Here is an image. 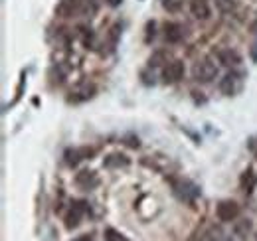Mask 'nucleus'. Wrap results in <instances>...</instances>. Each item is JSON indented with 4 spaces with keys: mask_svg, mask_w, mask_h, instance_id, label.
<instances>
[{
    "mask_svg": "<svg viewBox=\"0 0 257 241\" xmlns=\"http://www.w3.org/2000/svg\"><path fill=\"white\" fill-rule=\"evenodd\" d=\"M93 151L91 149H75V151H67L65 152V162L69 164V166H75V164H79V160H83V158H87V156H91Z\"/></svg>",
    "mask_w": 257,
    "mask_h": 241,
    "instance_id": "obj_6",
    "label": "nucleus"
},
{
    "mask_svg": "<svg viewBox=\"0 0 257 241\" xmlns=\"http://www.w3.org/2000/svg\"><path fill=\"white\" fill-rule=\"evenodd\" d=\"M174 192L178 194V198L180 200H184V202H192V200H196L198 198V188L194 186V184H190V182H176L174 184Z\"/></svg>",
    "mask_w": 257,
    "mask_h": 241,
    "instance_id": "obj_3",
    "label": "nucleus"
},
{
    "mask_svg": "<svg viewBox=\"0 0 257 241\" xmlns=\"http://www.w3.org/2000/svg\"><path fill=\"white\" fill-rule=\"evenodd\" d=\"M255 184H257V176L253 174V170H245L243 176H241V188L245 192H251L255 188Z\"/></svg>",
    "mask_w": 257,
    "mask_h": 241,
    "instance_id": "obj_11",
    "label": "nucleus"
},
{
    "mask_svg": "<svg viewBox=\"0 0 257 241\" xmlns=\"http://www.w3.org/2000/svg\"><path fill=\"white\" fill-rule=\"evenodd\" d=\"M216 213H218V217H220L222 221H231V219L237 217L239 206H237L235 202H231V200H225V202H220V206H218Z\"/></svg>",
    "mask_w": 257,
    "mask_h": 241,
    "instance_id": "obj_4",
    "label": "nucleus"
},
{
    "mask_svg": "<svg viewBox=\"0 0 257 241\" xmlns=\"http://www.w3.org/2000/svg\"><path fill=\"white\" fill-rule=\"evenodd\" d=\"M218 60H220V63L227 65V67H235V65L241 61V58H239V54H237V52H231V50H220V52H218Z\"/></svg>",
    "mask_w": 257,
    "mask_h": 241,
    "instance_id": "obj_8",
    "label": "nucleus"
},
{
    "mask_svg": "<svg viewBox=\"0 0 257 241\" xmlns=\"http://www.w3.org/2000/svg\"><path fill=\"white\" fill-rule=\"evenodd\" d=\"M105 164H107V166H127L128 160H127V156H123V154H113V156H109V158L105 160Z\"/></svg>",
    "mask_w": 257,
    "mask_h": 241,
    "instance_id": "obj_15",
    "label": "nucleus"
},
{
    "mask_svg": "<svg viewBox=\"0 0 257 241\" xmlns=\"http://www.w3.org/2000/svg\"><path fill=\"white\" fill-rule=\"evenodd\" d=\"M164 36H166V40H168V42L176 44V42H180V40H182L184 30H182V26H180V24H176V22H168V24L164 26Z\"/></svg>",
    "mask_w": 257,
    "mask_h": 241,
    "instance_id": "obj_7",
    "label": "nucleus"
},
{
    "mask_svg": "<svg viewBox=\"0 0 257 241\" xmlns=\"http://www.w3.org/2000/svg\"><path fill=\"white\" fill-rule=\"evenodd\" d=\"M192 73L198 81H212L216 77V65L210 60H202L194 65Z\"/></svg>",
    "mask_w": 257,
    "mask_h": 241,
    "instance_id": "obj_1",
    "label": "nucleus"
},
{
    "mask_svg": "<svg viewBox=\"0 0 257 241\" xmlns=\"http://www.w3.org/2000/svg\"><path fill=\"white\" fill-rule=\"evenodd\" d=\"M83 211H85V204H73V208L69 210L67 217H65V225H67L69 229L77 227L79 221H81V217H83Z\"/></svg>",
    "mask_w": 257,
    "mask_h": 241,
    "instance_id": "obj_5",
    "label": "nucleus"
},
{
    "mask_svg": "<svg viewBox=\"0 0 257 241\" xmlns=\"http://www.w3.org/2000/svg\"><path fill=\"white\" fill-rule=\"evenodd\" d=\"M233 231H235V235L237 237H247V233L251 231V221L249 219H241V221H237L235 223V227H233Z\"/></svg>",
    "mask_w": 257,
    "mask_h": 241,
    "instance_id": "obj_13",
    "label": "nucleus"
},
{
    "mask_svg": "<svg viewBox=\"0 0 257 241\" xmlns=\"http://www.w3.org/2000/svg\"><path fill=\"white\" fill-rule=\"evenodd\" d=\"M251 32H253V34H255V36H257V20H255V22H253V26H251Z\"/></svg>",
    "mask_w": 257,
    "mask_h": 241,
    "instance_id": "obj_19",
    "label": "nucleus"
},
{
    "mask_svg": "<svg viewBox=\"0 0 257 241\" xmlns=\"http://www.w3.org/2000/svg\"><path fill=\"white\" fill-rule=\"evenodd\" d=\"M91 93H93V87H89V85H83V87H79V89L71 91V95H79L75 101H81V99H89V97H91Z\"/></svg>",
    "mask_w": 257,
    "mask_h": 241,
    "instance_id": "obj_16",
    "label": "nucleus"
},
{
    "mask_svg": "<svg viewBox=\"0 0 257 241\" xmlns=\"http://www.w3.org/2000/svg\"><path fill=\"white\" fill-rule=\"evenodd\" d=\"M77 241H89V237H87V235H83V237H79Z\"/></svg>",
    "mask_w": 257,
    "mask_h": 241,
    "instance_id": "obj_20",
    "label": "nucleus"
},
{
    "mask_svg": "<svg viewBox=\"0 0 257 241\" xmlns=\"http://www.w3.org/2000/svg\"><path fill=\"white\" fill-rule=\"evenodd\" d=\"M107 2H109L111 6H119V4H121V0H107Z\"/></svg>",
    "mask_w": 257,
    "mask_h": 241,
    "instance_id": "obj_18",
    "label": "nucleus"
},
{
    "mask_svg": "<svg viewBox=\"0 0 257 241\" xmlns=\"http://www.w3.org/2000/svg\"><path fill=\"white\" fill-rule=\"evenodd\" d=\"M77 4H79V0H62L56 12H58L60 16L67 18V16H71V14L77 10Z\"/></svg>",
    "mask_w": 257,
    "mask_h": 241,
    "instance_id": "obj_10",
    "label": "nucleus"
},
{
    "mask_svg": "<svg viewBox=\"0 0 257 241\" xmlns=\"http://www.w3.org/2000/svg\"><path fill=\"white\" fill-rule=\"evenodd\" d=\"M105 241H127V237H123V235L117 233L115 229H107V231H105Z\"/></svg>",
    "mask_w": 257,
    "mask_h": 241,
    "instance_id": "obj_17",
    "label": "nucleus"
},
{
    "mask_svg": "<svg viewBox=\"0 0 257 241\" xmlns=\"http://www.w3.org/2000/svg\"><path fill=\"white\" fill-rule=\"evenodd\" d=\"M192 14L198 20H206L210 16V6H208V0H192Z\"/></svg>",
    "mask_w": 257,
    "mask_h": 241,
    "instance_id": "obj_9",
    "label": "nucleus"
},
{
    "mask_svg": "<svg viewBox=\"0 0 257 241\" xmlns=\"http://www.w3.org/2000/svg\"><path fill=\"white\" fill-rule=\"evenodd\" d=\"M182 75H184V63L178 60L166 63V67L162 71V77H164L166 83H176V81L182 79Z\"/></svg>",
    "mask_w": 257,
    "mask_h": 241,
    "instance_id": "obj_2",
    "label": "nucleus"
},
{
    "mask_svg": "<svg viewBox=\"0 0 257 241\" xmlns=\"http://www.w3.org/2000/svg\"><path fill=\"white\" fill-rule=\"evenodd\" d=\"M220 89L224 95H233V91H235V77L233 75H225L224 79H222V83H220Z\"/></svg>",
    "mask_w": 257,
    "mask_h": 241,
    "instance_id": "obj_14",
    "label": "nucleus"
},
{
    "mask_svg": "<svg viewBox=\"0 0 257 241\" xmlns=\"http://www.w3.org/2000/svg\"><path fill=\"white\" fill-rule=\"evenodd\" d=\"M77 184L79 186H83V188H89V186H95L97 184V178L93 172H87V170H83V172H79L77 174Z\"/></svg>",
    "mask_w": 257,
    "mask_h": 241,
    "instance_id": "obj_12",
    "label": "nucleus"
}]
</instances>
